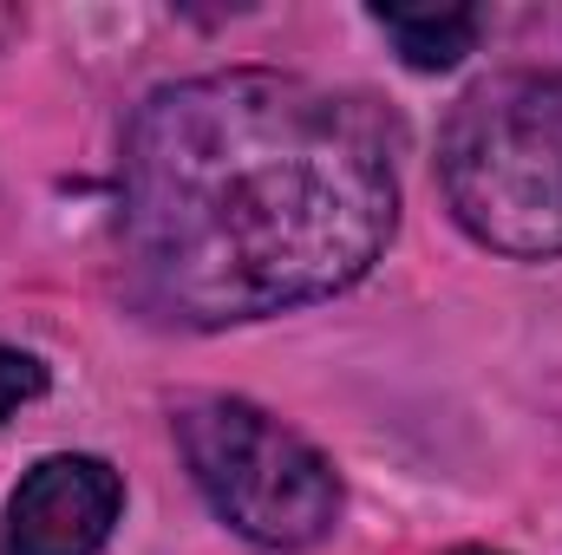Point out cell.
<instances>
[{"label": "cell", "mask_w": 562, "mask_h": 555, "mask_svg": "<svg viewBox=\"0 0 562 555\" xmlns=\"http://www.w3.org/2000/svg\"><path fill=\"white\" fill-rule=\"evenodd\" d=\"M393 216V132L367 99L288 72H210L150 92L132 118V262L196 327L256 320L360 281Z\"/></svg>", "instance_id": "6da1fadb"}, {"label": "cell", "mask_w": 562, "mask_h": 555, "mask_svg": "<svg viewBox=\"0 0 562 555\" xmlns=\"http://www.w3.org/2000/svg\"><path fill=\"white\" fill-rule=\"evenodd\" d=\"M40 393H46V366L26 360V353H13V347H0V418H13Z\"/></svg>", "instance_id": "8992f818"}, {"label": "cell", "mask_w": 562, "mask_h": 555, "mask_svg": "<svg viewBox=\"0 0 562 555\" xmlns=\"http://www.w3.org/2000/svg\"><path fill=\"white\" fill-rule=\"evenodd\" d=\"M373 20L400 46V59L419 66V72H445L477 46V13L471 7H373Z\"/></svg>", "instance_id": "5b68a950"}, {"label": "cell", "mask_w": 562, "mask_h": 555, "mask_svg": "<svg viewBox=\"0 0 562 555\" xmlns=\"http://www.w3.org/2000/svg\"><path fill=\"white\" fill-rule=\"evenodd\" d=\"M125 503L105 457H46L7 503L0 555H99Z\"/></svg>", "instance_id": "277c9868"}, {"label": "cell", "mask_w": 562, "mask_h": 555, "mask_svg": "<svg viewBox=\"0 0 562 555\" xmlns=\"http://www.w3.org/2000/svg\"><path fill=\"white\" fill-rule=\"evenodd\" d=\"M183 457L229 530L262 550H307L340 510L327 457L243 399H196L177 418Z\"/></svg>", "instance_id": "3957f363"}, {"label": "cell", "mask_w": 562, "mask_h": 555, "mask_svg": "<svg viewBox=\"0 0 562 555\" xmlns=\"http://www.w3.org/2000/svg\"><path fill=\"white\" fill-rule=\"evenodd\" d=\"M458 223L504 256H562V79L510 72L477 86L445 125Z\"/></svg>", "instance_id": "7a4b0ae2"}, {"label": "cell", "mask_w": 562, "mask_h": 555, "mask_svg": "<svg viewBox=\"0 0 562 555\" xmlns=\"http://www.w3.org/2000/svg\"><path fill=\"white\" fill-rule=\"evenodd\" d=\"M458 555H491V550H458Z\"/></svg>", "instance_id": "52a82bcc"}]
</instances>
